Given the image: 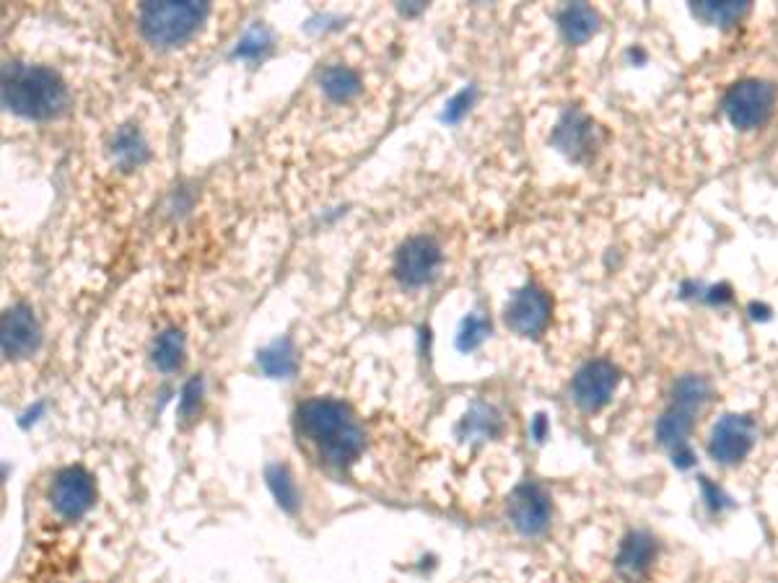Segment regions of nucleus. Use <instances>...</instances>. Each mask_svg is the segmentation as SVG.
Instances as JSON below:
<instances>
[{"label": "nucleus", "instance_id": "nucleus-12", "mask_svg": "<svg viewBox=\"0 0 778 583\" xmlns=\"http://www.w3.org/2000/svg\"><path fill=\"white\" fill-rule=\"evenodd\" d=\"M657 539L646 532H633L628 534L623 545L618 550V558H615V571L625 581H638L651 571V565L657 560Z\"/></svg>", "mask_w": 778, "mask_h": 583}, {"label": "nucleus", "instance_id": "nucleus-4", "mask_svg": "<svg viewBox=\"0 0 778 583\" xmlns=\"http://www.w3.org/2000/svg\"><path fill=\"white\" fill-rule=\"evenodd\" d=\"M773 107H776V89L758 78L740 81L724 96V112H727L729 122L740 130H755V127L766 125L768 117L773 115Z\"/></svg>", "mask_w": 778, "mask_h": 583}, {"label": "nucleus", "instance_id": "nucleus-8", "mask_svg": "<svg viewBox=\"0 0 778 583\" xmlns=\"http://www.w3.org/2000/svg\"><path fill=\"white\" fill-rule=\"evenodd\" d=\"M550 322V298L543 288L527 286L506 306V327L522 337H537Z\"/></svg>", "mask_w": 778, "mask_h": 583}, {"label": "nucleus", "instance_id": "nucleus-2", "mask_svg": "<svg viewBox=\"0 0 778 583\" xmlns=\"http://www.w3.org/2000/svg\"><path fill=\"white\" fill-rule=\"evenodd\" d=\"M3 104L29 120H50L68 107V86L45 65L8 63L3 68Z\"/></svg>", "mask_w": 778, "mask_h": 583}, {"label": "nucleus", "instance_id": "nucleus-1", "mask_svg": "<svg viewBox=\"0 0 778 583\" xmlns=\"http://www.w3.org/2000/svg\"><path fill=\"white\" fill-rule=\"evenodd\" d=\"M299 431L319 459L330 467H348L364 451V431L351 410L330 397H312L299 407Z\"/></svg>", "mask_w": 778, "mask_h": 583}, {"label": "nucleus", "instance_id": "nucleus-18", "mask_svg": "<svg viewBox=\"0 0 778 583\" xmlns=\"http://www.w3.org/2000/svg\"><path fill=\"white\" fill-rule=\"evenodd\" d=\"M112 148H115V159L120 161L122 166H135L146 159V143H143L141 133L133 130V127L120 130L115 138V146Z\"/></svg>", "mask_w": 778, "mask_h": 583}, {"label": "nucleus", "instance_id": "nucleus-3", "mask_svg": "<svg viewBox=\"0 0 778 583\" xmlns=\"http://www.w3.org/2000/svg\"><path fill=\"white\" fill-rule=\"evenodd\" d=\"M205 3H146L138 11L143 37L156 47L182 45L203 26Z\"/></svg>", "mask_w": 778, "mask_h": 583}, {"label": "nucleus", "instance_id": "nucleus-13", "mask_svg": "<svg viewBox=\"0 0 778 583\" xmlns=\"http://www.w3.org/2000/svg\"><path fill=\"white\" fill-rule=\"evenodd\" d=\"M555 143H558L561 151L571 153L574 159H579V156L592 151L594 125L587 117L579 115V112H571V115H566V120L558 125V130H555Z\"/></svg>", "mask_w": 778, "mask_h": 583}, {"label": "nucleus", "instance_id": "nucleus-10", "mask_svg": "<svg viewBox=\"0 0 778 583\" xmlns=\"http://www.w3.org/2000/svg\"><path fill=\"white\" fill-rule=\"evenodd\" d=\"M39 340H42V330H39L32 309L13 306L3 314V353H6V358H13V361L29 358L39 348Z\"/></svg>", "mask_w": 778, "mask_h": 583}, {"label": "nucleus", "instance_id": "nucleus-14", "mask_svg": "<svg viewBox=\"0 0 778 583\" xmlns=\"http://www.w3.org/2000/svg\"><path fill=\"white\" fill-rule=\"evenodd\" d=\"M558 24H561L563 37H566L571 45H584V42H589V39L597 34V29H600V16L589 6H568L566 11L561 13Z\"/></svg>", "mask_w": 778, "mask_h": 583}, {"label": "nucleus", "instance_id": "nucleus-7", "mask_svg": "<svg viewBox=\"0 0 778 583\" xmlns=\"http://www.w3.org/2000/svg\"><path fill=\"white\" fill-rule=\"evenodd\" d=\"M441 265L439 241L431 236H413L395 257V275L405 286H426Z\"/></svg>", "mask_w": 778, "mask_h": 583}, {"label": "nucleus", "instance_id": "nucleus-6", "mask_svg": "<svg viewBox=\"0 0 778 583\" xmlns=\"http://www.w3.org/2000/svg\"><path fill=\"white\" fill-rule=\"evenodd\" d=\"M620 387V371L610 361H592L571 381V397L584 412H597L613 400Z\"/></svg>", "mask_w": 778, "mask_h": 583}, {"label": "nucleus", "instance_id": "nucleus-15", "mask_svg": "<svg viewBox=\"0 0 778 583\" xmlns=\"http://www.w3.org/2000/svg\"><path fill=\"white\" fill-rule=\"evenodd\" d=\"M708 400H711V384H708L706 376L688 374L683 379H677L675 389H672V405L690 412V415H698L708 405Z\"/></svg>", "mask_w": 778, "mask_h": 583}, {"label": "nucleus", "instance_id": "nucleus-11", "mask_svg": "<svg viewBox=\"0 0 778 583\" xmlns=\"http://www.w3.org/2000/svg\"><path fill=\"white\" fill-rule=\"evenodd\" d=\"M509 514L514 526L524 534H540L545 532V526L550 524V498L537 488V485H522L517 493L511 495Z\"/></svg>", "mask_w": 778, "mask_h": 583}, {"label": "nucleus", "instance_id": "nucleus-19", "mask_svg": "<svg viewBox=\"0 0 778 583\" xmlns=\"http://www.w3.org/2000/svg\"><path fill=\"white\" fill-rule=\"evenodd\" d=\"M693 13L706 19L708 24L732 26L745 16L747 6L745 3H698V6H693Z\"/></svg>", "mask_w": 778, "mask_h": 583}, {"label": "nucleus", "instance_id": "nucleus-17", "mask_svg": "<svg viewBox=\"0 0 778 583\" xmlns=\"http://www.w3.org/2000/svg\"><path fill=\"white\" fill-rule=\"evenodd\" d=\"M187 343L179 330H164L154 343V366L161 374H174L185 361Z\"/></svg>", "mask_w": 778, "mask_h": 583}, {"label": "nucleus", "instance_id": "nucleus-16", "mask_svg": "<svg viewBox=\"0 0 778 583\" xmlns=\"http://www.w3.org/2000/svg\"><path fill=\"white\" fill-rule=\"evenodd\" d=\"M322 91L330 96L332 102H348L361 91V76L348 65H330L322 70Z\"/></svg>", "mask_w": 778, "mask_h": 583}, {"label": "nucleus", "instance_id": "nucleus-9", "mask_svg": "<svg viewBox=\"0 0 778 583\" xmlns=\"http://www.w3.org/2000/svg\"><path fill=\"white\" fill-rule=\"evenodd\" d=\"M94 482H91L89 472H83L81 467H68L58 472L55 482L50 488L52 506L65 519H78L91 508L94 503Z\"/></svg>", "mask_w": 778, "mask_h": 583}, {"label": "nucleus", "instance_id": "nucleus-5", "mask_svg": "<svg viewBox=\"0 0 778 583\" xmlns=\"http://www.w3.org/2000/svg\"><path fill=\"white\" fill-rule=\"evenodd\" d=\"M755 423L747 415H724L708 436V454L724 467L740 464L755 446Z\"/></svg>", "mask_w": 778, "mask_h": 583}]
</instances>
